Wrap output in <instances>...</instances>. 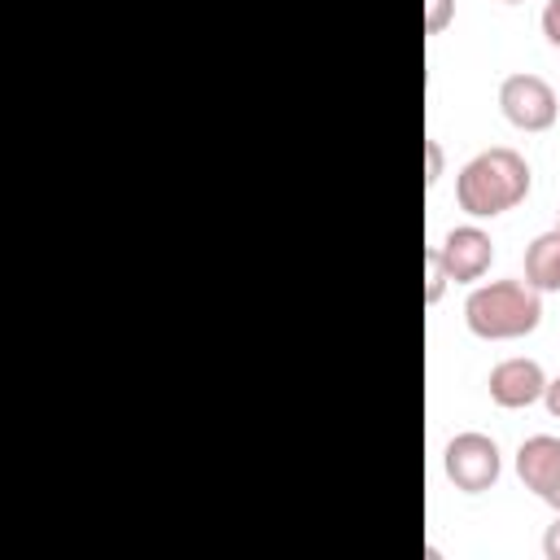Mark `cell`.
I'll return each mask as SVG.
<instances>
[{"label":"cell","mask_w":560,"mask_h":560,"mask_svg":"<svg viewBox=\"0 0 560 560\" xmlns=\"http://www.w3.org/2000/svg\"><path fill=\"white\" fill-rule=\"evenodd\" d=\"M446 284H451V276H446V267H442V258H438V245H429V249H424V302H429V306L442 302Z\"/></svg>","instance_id":"obj_9"},{"label":"cell","mask_w":560,"mask_h":560,"mask_svg":"<svg viewBox=\"0 0 560 560\" xmlns=\"http://www.w3.org/2000/svg\"><path fill=\"white\" fill-rule=\"evenodd\" d=\"M503 4H521V0H503Z\"/></svg>","instance_id":"obj_15"},{"label":"cell","mask_w":560,"mask_h":560,"mask_svg":"<svg viewBox=\"0 0 560 560\" xmlns=\"http://www.w3.org/2000/svg\"><path fill=\"white\" fill-rule=\"evenodd\" d=\"M542 556H547V560H560V512H556V521L542 529Z\"/></svg>","instance_id":"obj_13"},{"label":"cell","mask_w":560,"mask_h":560,"mask_svg":"<svg viewBox=\"0 0 560 560\" xmlns=\"http://www.w3.org/2000/svg\"><path fill=\"white\" fill-rule=\"evenodd\" d=\"M525 197H529V162L508 144L472 153L455 175V201L468 219L508 214Z\"/></svg>","instance_id":"obj_1"},{"label":"cell","mask_w":560,"mask_h":560,"mask_svg":"<svg viewBox=\"0 0 560 560\" xmlns=\"http://www.w3.org/2000/svg\"><path fill=\"white\" fill-rule=\"evenodd\" d=\"M542 35H547V44L560 48V0H547L542 4Z\"/></svg>","instance_id":"obj_12"},{"label":"cell","mask_w":560,"mask_h":560,"mask_svg":"<svg viewBox=\"0 0 560 560\" xmlns=\"http://www.w3.org/2000/svg\"><path fill=\"white\" fill-rule=\"evenodd\" d=\"M464 324L481 341H516L542 324V293L529 280H486L464 298Z\"/></svg>","instance_id":"obj_2"},{"label":"cell","mask_w":560,"mask_h":560,"mask_svg":"<svg viewBox=\"0 0 560 560\" xmlns=\"http://www.w3.org/2000/svg\"><path fill=\"white\" fill-rule=\"evenodd\" d=\"M455 18V0H424V31L429 35H442Z\"/></svg>","instance_id":"obj_10"},{"label":"cell","mask_w":560,"mask_h":560,"mask_svg":"<svg viewBox=\"0 0 560 560\" xmlns=\"http://www.w3.org/2000/svg\"><path fill=\"white\" fill-rule=\"evenodd\" d=\"M442 468H446V477H451L455 490H464V494H481V490H490V486L499 481V472H503V455H499V442H494L490 433L464 429V433H455V438L446 442V451H442Z\"/></svg>","instance_id":"obj_3"},{"label":"cell","mask_w":560,"mask_h":560,"mask_svg":"<svg viewBox=\"0 0 560 560\" xmlns=\"http://www.w3.org/2000/svg\"><path fill=\"white\" fill-rule=\"evenodd\" d=\"M516 477L525 490H534L547 508L560 512V438L534 433L516 446Z\"/></svg>","instance_id":"obj_7"},{"label":"cell","mask_w":560,"mask_h":560,"mask_svg":"<svg viewBox=\"0 0 560 560\" xmlns=\"http://www.w3.org/2000/svg\"><path fill=\"white\" fill-rule=\"evenodd\" d=\"M442 166H446V158H442V144L429 136V140H424V188H433V184L442 179Z\"/></svg>","instance_id":"obj_11"},{"label":"cell","mask_w":560,"mask_h":560,"mask_svg":"<svg viewBox=\"0 0 560 560\" xmlns=\"http://www.w3.org/2000/svg\"><path fill=\"white\" fill-rule=\"evenodd\" d=\"M486 389H490V402L494 407H534L547 389V372L538 359H525V354H512V359H499L486 376Z\"/></svg>","instance_id":"obj_6"},{"label":"cell","mask_w":560,"mask_h":560,"mask_svg":"<svg viewBox=\"0 0 560 560\" xmlns=\"http://www.w3.org/2000/svg\"><path fill=\"white\" fill-rule=\"evenodd\" d=\"M438 258H442V267H446V276H451L455 284H477V280L490 271V262H494V241H490L486 228L459 223V228H451V232L442 236Z\"/></svg>","instance_id":"obj_5"},{"label":"cell","mask_w":560,"mask_h":560,"mask_svg":"<svg viewBox=\"0 0 560 560\" xmlns=\"http://www.w3.org/2000/svg\"><path fill=\"white\" fill-rule=\"evenodd\" d=\"M556 228H560V210H556Z\"/></svg>","instance_id":"obj_16"},{"label":"cell","mask_w":560,"mask_h":560,"mask_svg":"<svg viewBox=\"0 0 560 560\" xmlns=\"http://www.w3.org/2000/svg\"><path fill=\"white\" fill-rule=\"evenodd\" d=\"M525 280L538 293H560V228L538 232L525 245Z\"/></svg>","instance_id":"obj_8"},{"label":"cell","mask_w":560,"mask_h":560,"mask_svg":"<svg viewBox=\"0 0 560 560\" xmlns=\"http://www.w3.org/2000/svg\"><path fill=\"white\" fill-rule=\"evenodd\" d=\"M499 109L512 127L521 131H547L560 114V101H556V88L534 74V70H516L499 83Z\"/></svg>","instance_id":"obj_4"},{"label":"cell","mask_w":560,"mask_h":560,"mask_svg":"<svg viewBox=\"0 0 560 560\" xmlns=\"http://www.w3.org/2000/svg\"><path fill=\"white\" fill-rule=\"evenodd\" d=\"M542 402H547V411L560 420V376H547V389H542Z\"/></svg>","instance_id":"obj_14"}]
</instances>
